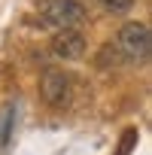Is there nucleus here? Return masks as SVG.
Returning <instances> with one entry per match:
<instances>
[{
    "label": "nucleus",
    "mask_w": 152,
    "mask_h": 155,
    "mask_svg": "<svg viewBox=\"0 0 152 155\" xmlns=\"http://www.w3.org/2000/svg\"><path fill=\"white\" fill-rule=\"evenodd\" d=\"M116 49L122 58H131V61H143L152 49V34L143 21H128L119 28V37H116Z\"/></svg>",
    "instance_id": "1"
},
{
    "label": "nucleus",
    "mask_w": 152,
    "mask_h": 155,
    "mask_svg": "<svg viewBox=\"0 0 152 155\" xmlns=\"http://www.w3.org/2000/svg\"><path fill=\"white\" fill-rule=\"evenodd\" d=\"M85 21V6L76 0H46L43 3V21L40 25H55V28H76Z\"/></svg>",
    "instance_id": "2"
},
{
    "label": "nucleus",
    "mask_w": 152,
    "mask_h": 155,
    "mask_svg": "<svg viewBox=\"0 0 152 155\" xmlns=\"http://www.w3.org/2000/svg\"><path fill=\"white\" fill-rule=\"evenodd\" d=\"M40 94L49 107H64L67 97H70V79L64 70H55V67H46L43 76H40Z\"/></svg>",
    "instance_id": "3"
},
{
    "label": "nucleus",
    "mask_w": 152,
    "mask_h": 155,
    "mask_svg": "<svg viewBox=\"0 0 152 155\" xmlns=\"http://www.w3.org/2000/svg\"><path fill=\"white\" fill-rule=\"evenodd\" d=\"M85 46H88L85 37L76 31V28H64V31H58L52 37V52L58 58H64V61H79L85 55Z\"/></svg>",
    "instance_id": "4"
},
{
    "label": "nucleus",
    "mask_w": 152,
    "mask_h": 155,
    "mask_svg": "<svg viewBox=\"0 0 152 155\" xmlns=\"http://www.w3.org/2000/svg\"><path fill=\"white\" fill-rule=\"evenodd\" d=\"M137 140H140V131H137V128H128V131L122 134V140H119L116 155H131V149L137 146Z\"/></svg>",
    "instance_id": "5"
},
{
    "label": "nucleus",
    "mask_w": 152,
    "mask_h": 155,
    "mask_svg": "<svg viewBox=\"0 0 152 155\" xmlns=\"http://www.w3.org/2000/svg\"><path fill=\"white\" fill-rule=\"evenodd\" d=\"M119 61H122V55H119V49H116L113 43L101 49V58H97V64H101V67H107V64H119Z\"/></svg>",
    "instance_id": "6"
},
{
    "label": "nucleus",
    "mask_w": 152,
    "mask_h": 155,
    "mask_svg": "<svg viewBox=\"0 0 152 155\" xmlns=\"http://www.w3.org/2000/svg\"><path fill=\"white\" fill-rule=\"evenodd\" d=\"M97 3L104 9H110V12H128L134 6V0H97Z\"/></svg>",
    "instance_id": "7"
}]
</instances>
